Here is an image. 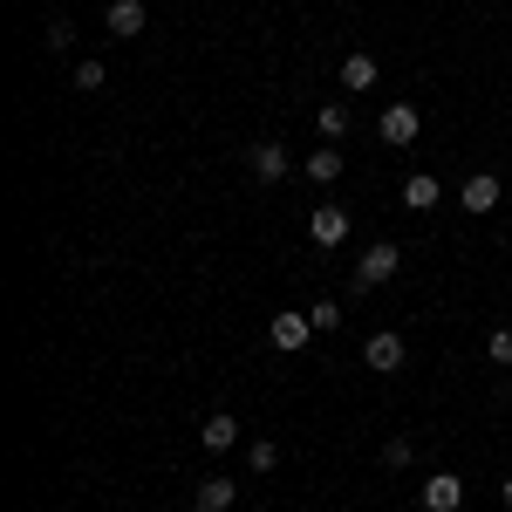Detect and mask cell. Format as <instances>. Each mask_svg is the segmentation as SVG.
<instances>
[{
	"mask_svg": "<svg viewBox=\"0 0 512 512\" xmlns=\"http://www.w3.org/2000/svg\"><path fill=\"white\" fill-rule=\"evenodd\" d=\"M396 267H403V253H396L390 239H376V246H369V253L355 260V294H369V287H383V280H390Z\"/></svg>",
	"mask_w": 512,
	"mask_h": 512,
	"instance_id": "1",
	"label": "cell"
},
{
	"mask_svg": "<svg viewBox=\"0 0 512 512\" xmlns=\"http://www.w3.org/2000/svg\"><path fill=\"white\" fill-rule=\"evenodd\" d=\"M465 506V478L458 472H431L424 478V512H458Z\"/></svg>",
	"mask_w": 512,
	"mask_h": 512,
	"instance_id": "2",
	"label": "cell"
},
{
	"mask_svg": "<svg viewBox=\"0 0 512 512\" xmlns=\"http://www.w3.org/2000/svg\"><path fill=\"white\" fill-rule=\"evenodd\" d=\"M362 362H369L376 376H396V369H403V335H369V342H362Z\"/></svg>",
	"mask_w": 512,
	"mask_h": 512,
	"instance_id": "3",
	"label": "cell"
},
{
	"mask_svg": "<svg viewBox=\"0 0 512 512\" xmlns=\"http://www.w3.org/2000/svg\"><path fill=\"white\" fill-rule=\"evenodd\" d=\"M308 233H315V246H342V239H349V212H342V205H315Z\"/></svg>",
	"mask_w": 512,
	"mask_h": 512,
	"instance_id": "4",
	"label": "cell"
},
{
	"mask_svg": "<svg viewBox=\"0 0 512 512\" xmlns=\"http://www.w3.org/2000/svg\"><path fill=\"white\" fill-rule=\"evenodd\" d=\"M417 130H424V117L410 103H390L383 110V144H417Z\"/></svg>",
	"mask_w": 512,
	"mask_h": 512,
	"instance_id": "5",
	"label": "cell"
},
{
	"mask_svg": "<svg viewBox=\"0 0 512 512\" xmlns=\"http://www.w3.org/2000/svg\"><path fill=\"white\" fill-rule=\"evenodd\" d=\"M246 171H253L260 185H274V178H287V151H280V144H253V151H246Z\"/></svg>",
	"mask_w": 512,
	"mask_h": 512,
	"instance_id": "6",
	"label": "cell"
},
{
	"mask_svg": "<svg viewBox=\"0 0 512 512\" xmlns=\"http://www.w3.org/2000/svg\"><path fill=\"white\" fill-rule=\"evenodd\" d=\"M267 335H274V349H308V335H315V321L308 315H274V328H267Z\"/></svg>",
	"mask_w": 512,
	"mask_h": 512,
	"instance_id": "7",
	"label": "cell"
},
{
	"mask_svg": "<svg viewBox=\"0 0 512 512\" xmlns=\"http://www.w3.org/2000/svg\"><path fill=\"white\" fill-rule=\"evenodd\" d=\"M458 205H465V212H492V205H499V178H492V171H472L465 192H458Z\"/></svg>",
	"mask_w": 512,
	"mask_h": 512,
	"instance_id": "8",
	"label": "cell"
},
{
	"mask_svg": "<svg viewBox=\"0 0 512 512\" xmlns=\"http://www.w3.org/2000/svg\"><path fill=\"white\" fill-rule=\"evenodd\" d=\"M144 28H151V7H144V0H117V7H110V35H144Z\"/></svg>",
	"mask_w": 512,
	"mask_h": 512,
	"instance_id": "9",
	"label": "cell"
},
{
	"mask_svg": "<svg viewBox=\"0 0 512 512\" xmlns=\"http://www.w3.org/2000/svg\"><path fill=\"white\" fill-rule=\"evenodd\" d=\"M198 437H205V451H233V444H239V417H226V410H212V417L198 424Z\"/></svg>",
	"mask_w": 512,
	"mask_h": 512,
	"instance_id": "10",
	"label": "cell"
},
{
	"mask_svg": "<svg viewBox=\"0 0 512 512\" xmlns=\"http://www.w3.org/2000/svg\"><path fill=\"white\" fill-rule=\"evenodd\" d=\"M192 512H233V478H198Z\"/></svg>",
	"mask_w": 512,
	"mask_h": 512,
	"instance_id": "11",
	"label": "cell"
},
{
	"mask_svg": "<svg viewBox=\"0 0 512 512\" xmlns=\"http://www.w3.org/2000/svg\"><path fill=\"white\" fill-rule=\"evenodd\" d=\"M342 89H376V55H369V48L342 55Z\"/></svg>",
	"mask_w": 512,
	"mask_h": 512,
	"instance_id": "12",
	"label": "cell"
},
{
	"mask_svg": "<svg viewBox=\"0 0 512 512\" xmlns=\"http://www.w3.org/2000/svg\"><path fill=\"white\" fill-rule=\"evenodd\" d=\"M437 198H444V192H437V178H431V171H417V178H403V205H410V212H431Z\"/></svg>",
	"mask_w": 512,
	"mask_h": 512,
	"instance_id": "13",
	"label": "cell"
},
{
	"mask_svg": "<svg viewBox=\"0 0 512 512\" xmlns=\"http://www.w3.org/2000/svg\"><path fill=\"white\" fill-rule=\"evenodd\" d=\"M315 130L328 137V144H342V137H349V103H321V110H315Z\"/></svg>",
	"mask_w": 512,
	"mask_h": 512,
	"instance_id": "14",
	"label": "cell"
},
{
	"mask_svg": "<svg viewBox=\"0 0 512 512\" xmlns=\"http://www.w3.org/2000/svg\"><path fill=\"white\" fill-rule=\"evenodd\" d=\"M301 171H308L315 185H335V178H342V151H308V164H301Z\"/></svg>",
	"mask_w": 512,
	"mask_h": 512,
	"instance_id": "15",
	"label": "cell"
},
{
	"mask_svg": "<svg viewBox=\"0 0 512 512\" xmlns=\"http://www.w3.org/2000/svg\"><path fill=\"white\" fill-rule=\"evenodd\" d=\"M274 465H280V451L267 444V437H253V444H246V472H253V478H267Z\"/></svg>",
	"mask_w": 512,
	"mask_h": 512,
	"instance_id": "16",
	"label": "cell"
},
{
	"mask_svg": "<svg viewBox=\"0 0 512 512\" xmlns=\"http://www.w3.org/2000/svg\"><path fill=\"white\" fill-rule=\"evenodd\" d=\"M410 458H417V444H410V437H390V444H383V465H390V472H403Z\"/></svg>",
	"mask_w": 512,
	"mask_h": 512,
	"instance_id": "17",
	"label": "cell"
},
{
	"mask_svg": "<svg viewBox=\"0 0 512 512\" xmlns=\"http://www.w3.org/2000/svg\"><path fill=\"white\" fill-rule=\"evenodd\" d=\"M103 82H110L103 62H82V69H76V89H103Z\"/></svg>",
	"mask_w": 512,
	"mask_h": 512,
	"instance_id": "18",
	"label": "cell"
},
{
	"mask_svg": "<svg viewBox=\"0 0 512 512\" xmlns=\"http://www.w3.org/2000/svg\"><path fill=\"white\" fill-rule=\"evenodd\" d=\"M492 362H512V328H492V342H485Z\"/></svg>",
	"mask_w": 512,
	"mask_h": 512,
	"instance_id": "19",
	"label": "cell"
},
{
	"mask_svg": "<svg viewBox=\"0 0 512 512\" xmlns=\"http://www.w3.org/2000/svg\"><path fill=\"white\" fill-rule=\"evenodd\" d=\"M69 41H76V28H69V21H48V41H41V48H55V55H62Z\"/></svg>",
	"mask_w": 512,
	"mask_h": 512,
	"instance_id": "20",
	"label": "cell"
},
{
	"mask_svg": "<svg viewBox=\"0 0 512 512\" xmlns=\"http://www.w3.org/2000/svg\"><path fill=\"white\" fill-rule=\"evenodd\" d=\"M308 321H315V328H342V308H335V301H315V315H308Z\"/></svg>",
	"mask_w": 512,
	"mask_h": 512,
	"instance_id": "21",
	"label": "cell"
},
{
	"mask_svg": "<svg viewBox=\"0 0 512 512\" xmlns=\"http://www.w3.org/2000/svg\"><path fill=\"white\" fill-rule=\"evenodd\" d=\"M506 512H512V478H506Z\"/></svg>",
	"mask_w": 512,
	"mask_h": 512,
	"instance_id": "22",
	"label": "cell"
}]
</instances>
